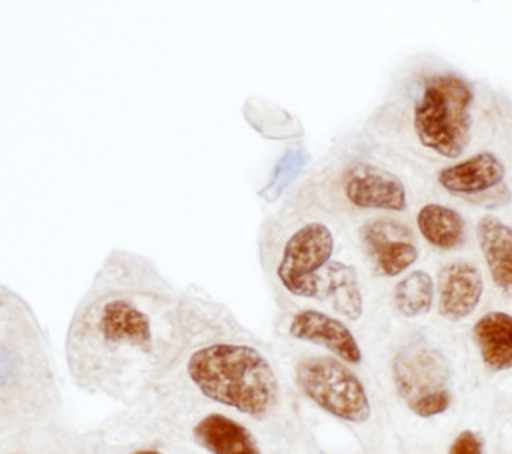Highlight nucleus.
<instances>
[{
    "mask_svg": "<svg viewBox=\"0 0 512 454\" xmlns=\"http://www.w3.org/2000/svg\"><path fill=\"white\" fill-rule=\"evenodd\" d=\"M397 393L418 417L443 414L451 406V369L442 350L426 339L405 344L393 361Z\"/></svg>",
    "mask_w": 512,
    "mask_h": 454,
    "instance_id": "obj_6",
    "label": "nucleus"
},
{
    "mask_svg": "<svg viewBox=\"0 0 512 454\" xmlns=\"http://www.w3.org/2000/svg\"><path fill=\"white\" fill-rule=\"evenodd\" d=\"M185 347L183 294L149 257L112 250L71 319V369L93 380L155 371Z\"/></svg>",
    "mask_w": 512,
    "mask_h": 454,
    "instance_id": "obj_1",
    "label": "nucleus"
},
{
    "mask_svg": "<svg viewBox=\"0 0 512 454\" xmlns=\"http://www.w3.org/2000/svg\"><path fill=\"white\" fill-rule=\"evenodd\" d=\"M289 335L298 341L325 347L349 365H358L363 358L357 338L350 328L336 317L317 309L298 311L290 321Z\"/></svg>",
    "mask_w": 512,
    "mask_h": 454,
    "instance_id": "obj_10",
    "label": "nucleus"
},
{
    "mask_svg": "<svg viewBox=\"0 0 512 454\" xmlns=\"http://www.w3.org/2000/svg\"><path fill=\"white\" fill-rule=\"evenodd\" d=\"M361 246L380 275L394 278L409 270L420 257L409 226L394 218H374L358 231Z\"/></svg>",
    "mask_w": 512,
    "mask_h": 454,
    "instance_id": "obj_8",
    "label": "nucleus"
},
{
    "mask_svg": "<svg viewBox=\"0 0 512 454\" xmlns=\"http://www.w3.org/2000/svg\"><path fill=\"white\" fill-rule=\"evenodd\" d=\"M475 92L467 79L454 73L424 76L412 105V130L427 152L456 160L473 136Z\"/></svg>",
    "mask_w": 512,
    "mask_h": 454,
    "instance_id": "obj_4",
    "label": "nucleus"
},
{
    "mask_svg": "<svg viewBox=\"0 0 512 454\" xmlns=\"http://www.w3.org/2000/svg\"><path fill=\"white\" fill-rule=\"evenodd\" d=\"M186 371L207 398L249 417H265L278 401V379L270 361L248 344L218 341L197 347Z\"/></svg>",
    "mask_w": 512,
    "mask_h": 454,
    "instance_id": "obj_2",
    "label": "nucleus"
},
{
    "mask_svg": "<svg viewBox=\"0 0 512 454\" xmlns=\"http://www.w3.org/2000/svg\"><path fill=\"white\" fill-rule=\"evenodd\" d=\"M320 302H328L336 313L358 321L364 302L357 268L344 261H331L323 270Z\"/></svg>",
    "mask_w": 512,
    "mask_h": 454,
    "instance_id": "obj_14",
    "label": "nucleus"
},
{
    "mask_svg": "<svg viewBox=\"0 0 512 454\" xmlns=\"http://www.w3.org/2000/svg\"><path fill=\"white\" fill-rule=\"evenodd\" d=\"M134 454H163V453H160V451H155V450H144V451H138V453H134Z\"/></svg>",
    "mask_w": 512,
    "mask_h": 454,
    "instance_id": "obj_19",
    "label": "nucleus"
},
{
    "mask_svg": "<svg viewBox=\"0 0 512 454\" xmlns=\"http://www.w3.org/2000/svg\"><path fill=\"white\" fill-rule=\"evenodd\" d=\"M476 237L490 278L501 294L512 297V227L486 215L476 224Z\"/></svg>",
    "mask_w": 512,
    "mask_h": 454,
    "instance_id": "obj_12",
    "label": "nucleus"
},
{
    "mask_svg": "<svg viewBox=\"0 0 512 454\" xmlns=\"http://www.w3.org/2000/svg\"><path fill=\"white\" fill-rule=\"evenodd\" d=\"M317 204L334 202L360 212L404 213L409 194L397 175L382 166L361 160H344L323 172L319 182L308 190Z\"/></svg>",
    "mask_w": 512,
    "mask_h": 454,
    "instance_id": "obj_5",
    "label": "nucleus"
},
{
    "mask_svg": "<svg viewBox=\"0 0 512 454\" xmlns=\"http://www.w3.org/2000/svg\"><path fill=\"white\" fill-rule=\"evenodd\" d=\"M449 454H483V442L475 432H461L449 448Z\"/></svg>",
    "mask_w": 512,
    "mask_h": 454,
    "instance_id": "obj_18",
    "label": "nucleus"
},
{
    "mask_svg": "<svg viewBox=\"0 0 512 454\" xmlns=\"http://www.w3.org/2000/svg\"><path fill=\"white\" fill-rule=\"evenodd\" d=\"M295 379L298 388L328 414L350 423L371 417L363 384L339 358H305L298 363Z\"/></svg>",
    "mask_w": 512,
    "mask_h": 454,
    "instance_id": "obj_7",
    "label": "nucleus"
},
{
    "mask_svg": "<svg viewBox=\"0 0 512 454\" xmlns=\"http://www.w3.org/2000/svg\"><path fill=\"white\" fill-rule=\"evenodd\" d=\"M199 447L212 454H262L253 434L232 418L221 414L202 418L193 431Z\"/></svg>",
    "mask_w": 512,
    "mask_h": 454,
    "instance_id": "obj_13",
    "label": "nucleus"
},
{
    "mask_svg": "<svg viewBox=\"0 0 512 454\" xmlns=\"http://www.w3.org/2000/svg\"><path fill=\"white\" fill-rule=\"evenodd\" d=\"M301 215L290 221L289 226L278 227L279 235L267 231V235L279 239L262 240V254H273V270L276 280L284 291L298 298L320 300L323 270L333 261L338 250V239L333 226L320 218V207L298 205Z\"/></svg>",
    "mask_w": 512,
    "mask_h": 454,
    "instance_id": "obj_3",
    "label": "nucleus"
},
{
    "mask_svg": "<svg viewBox=\"0 0 512 454\" xmlns=\"http://www.w3.org/2000/svg\"><path fill=\"white\" fill-rule=\"evenodd\" d=\"M435 284L424 270H415L394 287L393 302L404 317H418L431 311L434 305Z\"/></svg>",
    "mask_w": 512,
    "mask_h": 454,
    "instance_id": "obj_17",
    "label": "nucleus"
},
{
    "mask_svg": "<svg viewBox=\"0 0 512 454\" xmlns=\"http://www.w3.org/2000/svg\"><path fill=\"white\" fill-rule=\"evenodd\" d=\"M416 227L421 237L437 250H457L467 239V223L464 216L448 205L437 202L423 205L418 210Z\"/></svg>",
    "mask_w": 512,
    "mask_h": 454,
    "instance_id": "obj_15",
    "label": "nucleus"
},
{
    "mask_svg": "<svg viewBox=\"0 0 512 454\" xmlns=\"http://www.w3.org/2000/svg\"><path fill=\"white\" fill-rule=\"evenodd\" d=\"M479 354L492 371L512 368V316L494 311L486 314L473 327Z\"/></svg>",
    "mask_w": 512,
    "mask_h": 454,
    "instance_id": "obj_16",
    "label": "nucleus"
},
{
    "mask_svg": "<svg viewBox=\"0 0 512 454\" xmlns=\"http://www.w3.org/2000/svg\"><path fill=\"white\" fill-rule=\"evenodd\" d=\"M483 294V275L470 262H451L438 275V313L448 321H464L475 313Z\"/></svg>",
    "mask_w": 512,
    "mask_h": 454,
    "instance_id": "obj_11",
    "label": "nucleus"
},
{
    "mask_svg": "<svg viewBox=\"0 0 512 454\" xmlns=\"http://www.w3.org/2000/svg\"><path fill=\"white\" fill-rule=\"evenodd\" d=\"M505 177V164L495 153L479 152L443 168L438 172L437 182L448 193L475 201L501 191Z\"/></svg>",
    "mask_w": 512,
    "mask_h": 454,
    "instance_id": "obj_9",
    "label": "nucleus"
}]
</instances>
